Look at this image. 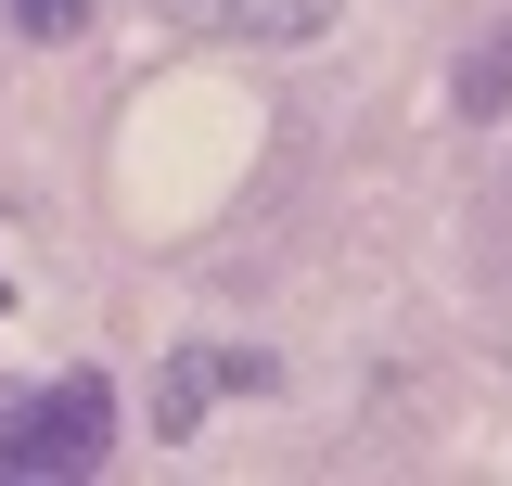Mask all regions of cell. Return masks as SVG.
<instances>
[{"mask_svg":"<svg viewBox=\"0 0 512 486\" xmlns=\"http://www.w3.org/2000/svg\"><path fill=\"white\" fill-rule=\"evenodd\" d=\"M116 448V384L103 371H64L52 397L0 410V474H103Z\"/></svg>","mask_w":512,"mask_h":486,"instance_id":"obj_1","label":"cell"},{"mask_svg":"<svg viewBox=\"0 0 512 486\" xmlns=\"http://www.w3.org/2000/svg\"><path fill=\"white\" fill-rule=\"evenodd\" d=\"M180 39H256V52H295L333 26V0H154Z\"/></svg>","mask_w":512,"mask_h":486,"instance_id":"obj_2","label":"cell"},{"mask_svg":"<svg viewBox=\"0 0 512 486\" xmlns=\"http://www.w3.org/2000/svg\"><path fill=\"white\" fill-rule=\"evenodd\" d=\"M218 384H269V359H256V346H205V359H180L167 384H154V435H192Z\"/></svg>","mask_w":512,"mask_h":486,"instance_id":"obj_3","label":"cell"},{"mask_svg":"<svg viewBox=\"0 0 512 486\" xmlns=\"http://www.w3.org/2000/svg\"><path fill=\"white\" fill-rule=\"evenodd\" d=\"M448 90H461V116H474V128L512 116V13H500V26H474V52H461V77H448Z\"/></svg>","mask_w":512,"mask_h":486,"instance_id":"obj_4","label":"cell"},{"mask_svg":"<svg viewBox=\"0 0 512 486\" xmlns=\"http://www.w3.org/2000/svg\"><path fill=\"white\" fill-rule=\"evenodd\" d=\"M0 13H13L26 39H77V26H90V0H0Z\"/></svg>","mask_w":512,"mask_h":486,"instance_id":"obj_5","label":"cell"}]
</instances>
